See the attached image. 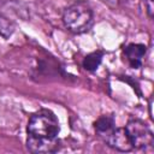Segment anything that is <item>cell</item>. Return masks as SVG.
<instances>
[{
    "label": "cell",
    "instance_id": "cell-2",
    "mask_svg": "<svg viewBox=\"0 0 154 154\" xmlns=\"http://www.w3.org/2000/svg\"><path fill=\"white\" fill-rule=\"evenodd\" d=\"M64 26L72 34L89 31L94 25V11L87 0H77L69 5L61 16Z\"/></svg>",
    "mask_w": 154,
    "mask_h": 154
},
{
    "label": "cell",
    "instance_id": "cell-4",
    "mask_svg": "<svg viewBox=\"0 0 154 154\" xmlns=\"http://www.w3.org/2000/svg\"><path fill=\"white\" fill-rule=\"evenodd\" d=\"M94 126V131L96 134V136L107 144V142L109 141V138L112 137V135L114 134L117 125H116V118L114 114L109 113V114H102L100 116L93 124Z\"/></svg>",
    "mask_w": 154,
    "mask_h": 154
},
{
    "label": "cell",
    "instance_id": "cell-6",
    "mask_svg": "<svg viewBox=\"0 0 154 154\" xmlns=\"http://www.w3.org/2000/svg\"><path fill=\"white\" fill-rule=\"evenodd\" d=\"M107 146L118 150V152H131L134 150L131 142L126 135V131L124 128H117L109 141L107 142Z\"/></svg>",
    "mask_w": 154,
    "mask_h": 154
},
{
    "label": "cell",
    "instance_id": "cell-1",
    "mask_svg": "<svg viewBox=\"0 0 154 154\" xmlns=\"http://www.w3.org/2000/svg\"><path fill=\"white\" fill-rule=\"evenodd\" d=\"M60 124L48 108L34 112L26 125V149L35 154L55 153L60 149Z\"/></svg>",
    "mask_w": 154,
    "mask_h": 154
},
{
    "label": "cell",
    "instance_id": "cell-3",
    "mask_svg": "<svg viewBox=\"0 0 154 154\" xmlns=\"http://www.w3.org/2000/svg\"><path fill=\"white\" fill-rule=\"evenodd\" d=\"M134 149H146L154 143V135L147 123L136 117H130L124 126Z\"/></svg>",
    "mask_w": 154,
    "mask_h": 154
},
{
    "label": "cell",
    "instance_id": "cell-7",
    "mask_svg": "<svg viewBox=\"0 0 154 154\" xmlns=\"http://www.w3.org/2000/svg\"><path fill=\"white\" fill-rule=\"evenodd\" d=\"M103 55H105V52L101 51V49H96V51H94V52L87 54V55L83 58L82 67H83L85 71H88V72H90V73H94V72L99 69L100 64L102 63Z\"/></svg>",
    "mask_w": 154,
    "mask_h": 154
},
{
    "label": "cell",
    "instance_id": "cell-8",
    "mask_svg": "<svg viewBox=\"0 0 154 154\" xmlns=\"http://www.w3.org/2000/svg\"><path fill=\"white\" fill-rule=\"evenodd\" d=\"M14 24L2 14H0V36L4 38H8L14 32Z\"/></svg>",
    "mask_w": 154,
    "mask_h": 154
},
{
    "label": "cell",
    "instance_id": "cell-9",
    "mask_svg": "<svg viewBox=\"0 0 154 154\" xmlns=\"http://www.w3.org/2000/svg\"><path fill=\"white\" fill-rule=\"evenodd\" d=\"M147 7V13L149 16V18H153V1L154 0H142Z\"/></svg>",
    "mask_w": 154,
    "mask_h": 154
},
{
    "label": "cell",
    "instance_id": "cell-5",
    "mask_svg": "<svg viewBox=\"0 0 154 154\" xmlns=\"http://www.w3.org/2000/svg\"><path fill=\"white\" fill-rule=\"evenodd\" d=\"M147 46L143 43H129L123 48V54L132 69H140L147 54Z\"/></svg>",
    "mask_w": 154,
    "mask_h": 154
}]
</instances>
